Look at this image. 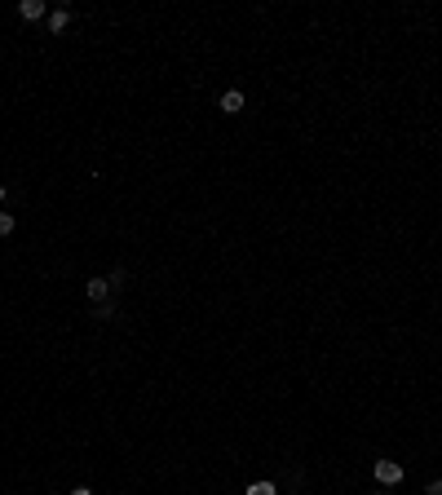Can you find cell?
I'll return each instance as SVG.
<instances>
[{
  "label": "cell",
  "mask_w": 442,
  "mask_h": 495,
  "mask_svg": "<svg viewBox=\"0 0 442 495\" xmlns=\"http://www.w3.org/2000/svg\"><path fill=\"white\" fill-rule=\"evenodd\" d=\"M371 473H376L380 487H398V482H403V464H398V460H376V464H371Z\"/></svg>",
  "instance_id": "obj_1"
},
{
  "label": "cell",
  "mask_w": 442,
  "mask_h": 495,
  "mask_svg": "<svg viewBox=\"0 0 442 495\" xmlns=\"http://www.w3.org/2000/svg\"><path fill=\"white\" fill-rule=\"evenodd\" d=\"M0 204H5V186H0Z\"/></svg>",
  "instance_id": "obj_10"
},
{
  "label": "cell",
  "mask_w": 442,
  "mask_h": 495,
  "mask_svg": "<svg viewBox=\"0 0 442 495\" xmlns=\"http://www.w3.org/2000/svg\"><path fill=\"white\" fill-rule=\"evenodd\" d=\"M13 225H18V221H13V212H0V235H13Z\"/></svg>",
  "instance_id": "obj_7"
},
{
  "label": "cell",
  "mask_w": 442,
  "mask_h": 495,
  "mask_svg": "<svg viewBox=\"0 0 442 495\" xmlns=\"http://www.w3.org/2000/svg\"><path fill=\"white\" fill-rule=\"evenodd\" d=\"M18 13H22L27 22H40V18H45V0H22Z\"/></svg>",
  "instance_id": "obj_4"
},
{
  "label": "cell",
  "mask_w": 442,
  "mask_h": 495,
  "mask_svg": "<svg viewBox=\"0 0 442 495\" xmlns=\"http://www.w3.org/2000/svg\"><path fill=\"white\" fill-rule=\"evenodd\" d=\"M85 296H89L93 305H102L106 296H110V279H89V283H85Z\"/></svg>",
  "instance_id": "obj_2"
},
{
  "label": "cell",
  "mask_w": 442,
  "mask_h": 495,
  "mask_svg": "<svg viewBox=\"0 0 442 495\" xmlns=\"http://www.w3.org/2000/svg\"><path fill=\"white\" fill-rule=\"evenodd\" d=\"M425 495H442V477H438V482H429V487H425Z\"/></svg>",
  "instance_id": "obj_8"
},
{
  "label": "cell",
  "mask_w": 442,
  "mask_h": 495,
  "mask_svg": "<svg viewBox=\"0 0 442 495\" xmlns=\"http://www.w3.org/2000/svg\"><path fill=\"white\" fill-rule=\"evenodd\" d=\"M243 495H279V491H274V482H252Z\"/></svg>",
  "instance_id": "obj_6"
},
{
  "label": "cell",
  "mask_w": 442,
  "mask_h": 495,
  "mask_svg": "<svg viewBox=\"0 0 442 495\" xmlns=\"http://www.w3.org/2000/svg\"><path fill=\"white\" fill-rule=\"evenodd\" d=\"M66 27H71V13H66V9H53V13H49V32H53V36H62Z\"/></svg>",
  "instance_id": "obj_5"
},
{
  "label": "cell",
  "mask_w": 442,
  "mask_h": 495,
  "mask_svg": "<svg viewBox=\"0 0 442 495\" xmlns=\"http://www.w3.org/2000/svg\"><path fill=\"white\" fill-rule=\"evenodd\" d=\"M71 495H93V491H89V487H76V491H71Z\"/></svg>",
  "instance_id": "obj_9"
},
{
  "label": "cell",
  "mask_w": 442,
  "mask_h": 495,
  "mask_svg": "<svg viewBox=\"0 0 442 495\" xmlns=\"http://www.w3.org/2000/svg\"><path fill=\"white\" fill-rule=\"evenodd\" d=\"M221 116H239V111H243V93L239 89H230V93H221Z\"/></svg>",
  "instance_id": "obj_3"
},
{
  "label": "cell",
  "mask_w": 442,
  "mask_h": 495,
  "mask_svg": "<svg viewBox=\"0 0 442 495\" xmlns=\"http://www.w3.org/2000/svg\"><path fill=\"white\" fill-rule=\"evenodd\" d=\"M371 495H390V491H371Z\"/></svg>",
  "instance_id": "obj_11"
}]
</instances>
